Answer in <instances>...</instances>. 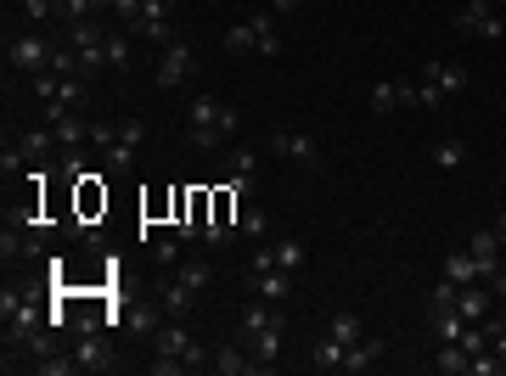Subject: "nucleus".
I'll list each match as a JSON object with an SVG mask.
<instances>
[{
  "label": "nucleus",
  "instance_id": "nucleus-1",
  "mask_svg": "<svg viewBox=\"0 0 506 376\" xmlns=\"http://www.w3.org/2000/svg\"><path fill=\"white\" fill-rule=\"evenodd\" d=\"M186 135L191 147L214 152L225 135H236V107H225L220 96H191V113H186Z\"/></svg>",
  "mask_w": 506,
  "mask_h": 376
},
{
  "label": "nucleus",
  "instance_id": "nucleus-2",
  "mask_svg": "<svg viewBox=\"0 0 506 376\" xmlns=\"http://www.w3.org/2000/svg\"><path fill=\"white\" fill-rule=\"evenodd\" d=\"M141 141H147V129L135 124V118H129V124H113V129H108V124H96V147H101V168H108L113 180H124L129 168H135V147H141Z\"/></svg>",
  "mask_w": 506,
  "mask_h": 376
},
{
  "label": "nucleus",
  "instance_id": "nucleus-3",
  "mask_svg": "<svg viewBox=\"0 0 506 376\" xmlns=\"http://www.w3.org/2000/svg\"><path fill=\"white\" fill-rule=\"evenodd\" d=\"M0 315H6V349H23L28 337H34V326H40V310L23 298V292H0Z\"/></svg>",
  "mask_w": 506,
  "mask_h": 376
},
{
  "label": "nucleus",
  "instance_id": "nucleus-4",
  "mask_svg": "<svg viewBox=\"0 0 506 376\" xmlns=\"http://www.w3.org/2000/svg\"><path fill=\"white\" fill-rule=\"evenodd\" d=\"M417 85H422V107H439L450 90H467V67L461 62H428Z\"/></svg>",
  "mask_w": 506,
  "mask_h": 376
},
{
  "label": "nucleus",
  "instance_id": "nucleus-5",
  "mask_svg": "<svg viewBox=\"0 0 506 376\" xmlns=\"http://www.w3.org/2000/svg\"><path fill=\"white\" fill-rule=\"evenodd\" d=\"M169 6H175V0H147L141 17L124 23V28L135 34V40H147V46H169V40H175V28H169Z\"/></svg>",
  "mask_w": 506,
  "mask_h": 376
},
{
  "label": "nucleus",
  "instance_id": "nucleus-6",
  "mask_svg": "<svg viewBox=\"0 0 506 376\" xmlns=\"http://www.w3.org/2000/svg\"><path fill=\"white\" fill-rule=\"evenodd\" d=\"M51 40H46V34H17V40L6 46V62L12 67H23V74H46V67H51Z\"/></svg>",
  "mask_w": 506,
  "mask_h": 376
},
{
  "label": "nucleus",
  "instance_id": "nucleus-7",
  "mask_svg": "<svg viewBox=\"0 0 506 376\" xmlns=\"http://www.w3.org/2000/svg\"><path fill=\"white\" fill-rule=\"evenodd\" d=\"M456 28L461 34H479V40H501V17H495V0H467V6L456 12Z\"/></svg>",
  "mask_w": 506,
  "mask_h": 376
},
{
  "label": "nucleus",
  "instance_id": "nucleus-8",
  "mask_svg": "<svg viewBox=\"0 0 506 376\" xmlns=\"http://www.w3.org/2000/svg\"><path fill=\"white\" fill-rule=\"evenodd\" d=\"M191 74H197V56H191V46L169 40V46H163V56H158V85H181V79H191Z\"/></svg>",
  "mask_w": 506,
  "mask_h": 376
},
{
  "label": "nucleus",
  "instance_id": "nucleus-9",
  "mask_svg": "<svg viewBox=\"0 0 506 376\" xmlns=\"http://www.w3.org/2000/svg\"><path fill=\"white\" fill-rule=\"evenodd\" d=\"M467 253H472V264L484 269V281H495L501 269H506L501 264V230H472L467 236Z\"/></svg>",
  "mask_w": 506,
  "mask_h": 376
},
{
  "label": "nucleus",
  "instance_id": "nucleus-10",
  "mask_svg": "<svg viewBox=\"0 0 506 376\" xmlns=\"http://www.w3.org/2000/svg\"><path fill=\"white\" fill-rule=\"evenodd\" d=\"M46 124H51V135H57V147H62V152H74V147L96 141V129H90V124L79 118V107H74V113H51Z\"/></svg>",
  "mask_w": 506,
  "mask_h": 376
},
{
  "label": "nucleus",
  "instance_id": "nucleus-11",
  "mask_svg": "<svg viewBox=\"0 0 506 376\" xmlns=\"http://www.w3.org/2000/svg\"><path fill=\"white\" fill-rule=\"evenodd\" d=\"M209 365H214L220 376H253V371H264V365H259L243 343H220V349L209 354Z\"/></svg>",
  "mask_w": 506,
  "mask_h": 376
},
{
  "label": "nucleus",
  "instance_id": "nucleus-12",
  "mask_svg": "<svg viewBox=\"0 0 506 376\" xmlns=\"http://www.w3.org/2000/svg\"><path fill=\"white\" fill-rule=\"evenodd\" d=\"M253 168H259V152H253V147H236V152H225V175H231L236 197H248V186H253Z\"/></svg>",
  "mask_w": 506,
  "mask_h": 376
},
{
  "label": "nucleus",
  "instance_id": "nucleus-13",
  "mask_svg": "<svg viewBox=\"0 0 506 376\" xmlns=\"http://www.w3.org/2000/svg\"><path fill=\"white\" fill-rule=\"evenodd\" d=\"M439 276H445V281H456V287H472V281H484V269L472 264V253L461 248V253H445V264H439Z\"/></svg>",
  "mask_w": 506,
  "mask_h": 376
},
{
  "label": "nucleus",
  "instance_id": "nucleus-14",
  "mask_svg": "<svg viewBox=\"0 0 506 376\" xmlns=\"http://www.w3.org/2000/svg\"><path fill=\"white\" fill-rule=\"evenodd\" d=\"M270 152L293 158V163H315V141H310V135H298V129H282L276 141H270Z\"/></svg>",
  "mask_w": 506,
  "mask_h": 376
},
{
  "label": "nucleus",
  "instance_id": "nucleus-15",
  "mask_svg": "<svg viewBox=\"0 0 506 376\" xmlns=\"http://www.w3.org/2000/svg\"><path fill=\"white\" fill-rule=\"evenodd\" d=\"M490 303H495V292L472 281V287H461V298H456V315H461V320H490Z\"/></svg>",
  "mask_w": 506,
  "mask_h": 376
},
{
  "label": "nucleus",
  "instance_id": "nucleus-16",
  "mask_svg": "<svg viewBox=\"0 0 506 376\" xmlns=\"http://www.w3.org/2000/svg\"><path fill=\"white\" fill-rule=\"evenodd\" d=\"M74 360H79V371H113V354H108V343H101L96 331H85V337H79Z\"/></svg>",
  "mask_w": 506,
  "mask_h": 376
},
{
  "label": "nucleus",
  "instance_id": "nucleus-17",
  "mask_svg": "<svg viewBox=\"0 0 506 376\" xmlns=\"http://www.w3.org/2000/svg\"><path fill=\"white\" fill-rule=\"evenodd\" d=\"M377 360H383V343H377V337H360V343H349V354H344V371L349 376H366Z\"/></svg>",
  "mask_w": 506,
  "mask_h": 376
},
{
  "label": "nucleus",
  "instance_id": "nucleus-18",
  "mask_svg": "<svg viewBox=\"0 0 506 376\" xmlns=\"http://www.w3.org/2000/svg\"><path fill=\"white\" fill-rule=\"evenodd\" d=\"M62 34H67V46H74V51H96L101 40H108V28H101V17H85V23H62Z\"/></svg>",
  "mask_w": 506,
  "mask_h": 376
},
{
  "label": "nucleus",
  "instance_id": "nucleus-19",
  "mask_svg": "<svg viewBox=\"0 0 506 376\" xmlns=\"http://www.w3.org/2000/svg\"><path fill=\"white\" fill-rule=\"evenodd\" d=\"M253 292L270 298V303H287L293 298V276L287 269H264V276H253Z\"/></svg>",
  "mask_w": 506,
  "mask_h": 376
},
{
  "label": "nucleus",
  "instance_id": "nucleus-20",
  "mask_svg": "<svg viewBox=\"0 0 506 376\" xmlns=\"http://www.w3.org/2000/svg\"><path fill=\"white\" fill-rule=\"evenodd\" d=\"M276 310H282V303H270V298H253L248 310H243V337H253V331H264V326H276V320H282Z\"/></svg>",
  "mask_w": 506,
  "mask_h": 376
},
{
  "label": "nucleus",
  "instance_id": "nucleus-21",
  "mask_svg": "<svg viewBox=\"0 0 506 376\" xmlns=\"http://www.w3.org/2000/svg\"><path fill=\"white\" fill-rule=\"evenodd\" d=\"M248 349H253V360L270 371V360L282 354V320H276V326H264V331H253V337H248Z\"/></svg>",
  "mask_w": 506,
  "mask_h": 376
},
{
  "label": "nucleus",
  "instance_id": "nucleus-22",
  "mask_svg": "<svg viewBox=\"0 0 506 376\" xmlns=\"http://www.w3.org/2000/svg\"><path fill=\"white\" fill-rule=\"evenodd\" d=\"M467 365H472V354L461 343H439V354H433V371L439 376H467Z\"/></svg>",
  "mask_w": 506,
  "mask_h": 376
},
{
  "label": "nucleus",
  "instance_id": "nucleus-23",
  "mask_svg": "<svg viewBox=\"0 0 506 376\" xmlns=\"http://www.w3.org/2000/svg\"><path fill=\"white\" fill-rule=\"evenodd\" d=\"M101 51H108V67H113V74H129V28H108Z\"/></svg>",
  "mask_w": 506,
  "mask_h": 376
},
{
  "label": "nucleus",
  "instance_id": "nucleus-24",
  "mask_svg": "<svg viewBox=\"0 0 506 376\" xmlns=\"http://www.w3.org/2000/svg\"><path fill=\"white\" fill-rule=\"evenodd\" d=\"M248 23H253L259 56H282V34H276V17H270V12H259V17H248Z\"/></svg>",
  "mask_w": 506,
  "mask_h": 376
},
{
  "label": "nucleus",
  "instance_id": "nucleus-25",
  "mask_svg": "<svg viewBox=\"0 0 506 376\" xmlns=\"http://www.w3.org/2000/svg\"><path fill=\"white\" fill-rule=\"evenodd\" d=\"M344 354H349V349L337 343V337H321V343L310 349V365H315V371H344Z\"/></svg>",
  "mask_w": 506,
  "mask_h": 376
},
{
  "label": "nucleus",
  "instance_id": "nucleus-26",
  "mask_svg": "<svg viewBox=\"0 0 506 376\" xmlns=\"http://www.w3.org/2000/svg\"><path fill=\"white\" fill-rule=\"evenodd\" d=\"M225 51H231V56H259L253 23H231V28H225Z\"/></svg>",
  "mask_w": 506,
  "mask_h": 376
},
{
  "label": "nucleus",
  "instance_id": "nucleus-27",
  "mask_svg": "<svg viewBox=\"0 0 506 376\" xmlns=\"http://www.w3.org/2000/svg\"><path fill=\"white\" fill-rule=\"evenodd\" d=\"M467 163V141L445 135V141H433V168H461Z\"/></svg>",
  "mask_w": 506,
  "mask_h": 376
},
{
  "label": "nucleus",
  "instance_id": "nucleus-28",
  "mask_svg": "<svg viewBox=\"0 0 506 376\" xmlns=\"http://www.w3.org/2000/svg\"><path fill=\"white\" fill-rule=\"evenodd\" d=\"M191 298H197V292H191V287H186V281L175 276V281L163 287V315H175V320H181V315L191 310Z\"/></svg>",
  "mask_w": 506,
  "mask_h": 376
},
{
  "label": "nucleus",
  "instance_id": "nucleus-29",
  "mask_svg": "<svg viewBox=\"0 0 506 376\" xmlns=\"http://www.w3.org/2000/svg\"><path fill=\"white\" fill-rule=\"evenodd\" d=\"M270 248H276V264L287 269V276H293V269H304V242H298V236H276Z\"/></svg>",
  "mask_w": 506,
  "mask_h": 376
},
{
  "label": "nucleus",
  "instance_id": "nucleus-30",
  "mask_svg": "<svg viewBox=\"0 0 506 376\" xmlns=\"http://www.w3.org/2000/svg\"><path fill=\"white\" fill-rule=\"evenodd\" d=\"M326 337H337V343H344V349H349V343H360V337H366V331H360V315H349V310H344V315H332Z\"/></svg>",
  "mask_w": 506,
  "mask_h": 376
},
{
  "label": "nucleus",
  "instance_id": "nucleus-31",
  "mask_svg": "<svg viewBox=\"0 0 506 376\" xmlns=\"http://www.w3.org/2000/svg\"><path fill=\"white\" fill-rule=\"evenodd\" d=\"M456 298H461V287L439 276V287L428 292V310H433V315H450V310H456Z\"/></svg>",
  "mask_w": 506,
  "mask_h": 376
},
{
  "label": "nucleus",
  "instance_id": "nucleus-32",
  "mask_svg": "<svg viewBox=\"0 0 506 376\" xmlns=\"http://www.w3.org/2000/svg\"><path fill=\"white\" fill-rule=\"evenodd\" d=\"M236 230H243L248 242H270V219H264V208H253V202L243 208V225H236Z\"/></svg>",
  "mask_w": 506,
  "mask_h": 376
},
{
  "label": "nucleus",
  "instance_id": "nucleus-33",
  "mask_svg": "<svg viewBox=\"0 0 506 376\" xmlns=\"http://www.w3.org/2000/svg\"><path fill=\"white\" fill-rule=\"evenodd\" d=\"M394 107H405V101H399V79L371 85V113H394Z\"/></svg>",
  "mask_w": 506,
  "mask_h": 376
},
{
  "label": "nucleus",
  "instance_id": "nucleus-34",
  "mask_svg": "<svg viewBox=\"0 0 506 376\" xmlns=\"http://www.w3.org/2000/svg\"><path fill=\"white\" fill-rule=\"evenodd\" d=\"M57 147V135H51V124H40V129H23V152H28V163L34 158H46Z\"/></svg>",
  "mask_w": 506,
  "mask_h": 376
},
{
  "label": "nucleus",
  "instance_id": "nucleus-35",
  "mask_svg": "<svg viewBox=\"0 0 506 376\" xmlns=\"http://www.w3.org/2000/svg\"><path fill=\"white\" fill-rule=\"evenodd\" d=\"M181 242H186V236H163V242L152 248V264H158V269H175V264H181Z\"/></svg>",
  "mask_w": 506,
  "mask_h": 376
},
{
  "label": "nucleus",
  "instance_id": "nucleus-36",
  "mask_svg": "<svg viewBox=\"0 0 506 376\" xmlns=\"http://www.w3.org/2000/svg\"><path fill=\"white\" fill-rule=\"evenodd\" d=\"M175 276H181L191 292H202V287H209V264H197V259H181V264H175Z\"/></svg>",
  "mask_w": 506,
  "mask_h": 376
},
{
  "label": "nucleus",
  "instance_id": "nucleus-37",
  "mask_svg": "<svg viewBox=\"0 0 506 376\" xmlns=\"http://www.w3.org/2000/svg\"><path fill=\"white\" fill-rule=\"evenodd\" d=\"M461 326H467V320H461L456 310H450V315H433V337H439V343H461Z\"/></svg>",
  "mask_w": 506,
  "mask_h": 376
},
{
  "label": "nucleus",
  "instance_id": "nucleus-38",
  "mask_svg": "<svg viewBox=\"0 0 506 376\" xmlns=\"http://www.w3.org/2000/svg\"><path fill=\"white\" fill-rule=\"evenodd\" d=\"M23 163H28V152H23V141H17V147H12V141H6V147H0V168H6V180H12V175H23Z\"/></svg>",
  "mask_w": 506,
  "mask_h": 376
},
{
  "label": "nucleus",
  "instance_id": "nucleus-39",
  "mask_svg": "<svg viewBox=\"0 0 506 376\" xmlns=\"http://www.w3.org/2000/svg\"><path fill=\"white\" fill-rule=\"evenodd\" d=\"M129 326H135V331H141V337H152V331L163 326V315H158V310H152V303H147V310H135V315H129Z\"/></svg>",
  "mask_w": 506,
  "mask_h": 376
},
{
  "label": "nucleus",
  "instance_id": "nucleus-40",
  "mask_svg": "<svg viewBox=\"0 0 506 376\" xmlns=\"http://www.w3.org/2000/svg\"><path fill=\"white\" fill-rule=\"evenodd\" d=\"M23 12H28L34 23H51V17H57V0H23Z\"/></svg>",
  "mask_w": 506,
  "mask_h": 376
},
{
  "label": "nucleus",
  "instance_id": "nucleus-41",
  "mask_svg": "<svg viewBox=\"0 0 506 376\" xmlns=\"http://www.w3.org/2000/svg\"><path fill=\"white\" fill-rule=\"evenodd\" d=\"M490 292H495V303H501V310H506V269H501V276L490 281Z\"/></svg>",
  "mask_w": 506,
  "mask_h": 376
},
{
  "label": "nucleus",
  "instance_id": "nucleus-42",
  "mask_svg": "<svg viewBox=\"0 0 506 376\" xmlns=\"http://www.w3.org/2000/svg\"><path fill=\"white\" fill-rule=\"evenodd\" d=\"M270 6H276L282 17H293V12H298V0H270Z\"/></svg>",
  "mask_w": 506,
  "mask_h": 376
},
{
  "label": "nucleus",
  "instance_id": "nucleus-43",
  "mask_svg": "<svg viewBox=\"0 0 506 376\" xmlns=\"http://www.w3.org/2000/svg\"><path fill=\"white\" fill-rule=\"evenodd\" d=\"M495 230H501V242H506V208H501V225H495Z\"/></svg>",
  "mask_w": 506,
  "mask_h": 376
},
{
  "label": "nucleus",
  "instance_id": "nucleus-44",
  "mask_svg": "<svg viewBox=\"0 0 506 376\" xmlns=\"http://www.w3.org/2000/svg\"><path fill=\"white\" fill-rule=\"evenodd\" d=\"M501 175H506V163H501Z\"/></svg>",
  "mask_w": 506,
  "mask_h": 376
}]
</instances>
